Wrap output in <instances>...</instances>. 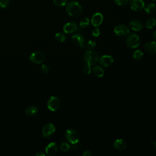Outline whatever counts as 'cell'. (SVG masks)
I'll return each instance as SVG.
<instances>
[{
  "label": "cell",
  "mask_w": 156,
  "mask_h": 156,
  "mask_svg": "<svg viewBox=\"0 0 156 156\" xmlns=\"http://www.w3.org/2000/svg\"><path fill=\"white\" fill-rule=\"evenodd\" d=\"M66 10L69 16L77 17L82 14L83 9L81 5L78 2L71 1L67 4Z\"/></svg>",
  "instance_id": "obj_1"
},
{
  "label": "cell",
  "mask_w": 156,
  "mask_h": 156,
  "mask_svg": "<svg viewBox=\"0 0 156 156\" xmlns=\"http://www.w3.org/2000/svg\"><path fill=\"white\" fill-rule=\"evenodd\" d=\"M83 59L87 65L92 66L99 61V56L96 51L93 50H87L83 54Z\"/></svg>",
  "instance_id": "obj_2"
},
{
  "label": "cell",
  "mask_w": 156,
  "mask_h": 156,
  "mask_svg": "<svg viewBox=\"0 0 156 156\" xmlns=\"http://www.w3.org/2000/svg\"><path fill=\"white\" fill-rule=\"evenodd\" d=\"M141 43V39L140 37L136 34H130L127 35L126 39V46L131 49H135L138 48Z\"/></svg>",
  "instance_id": "obj_3"
},
{
  "label": "cell",
  "mask_w": 156,
  "mask_h": 156,
  "mask_svg": "<svg viewBox=\"0 0 156 156\" xmlns=\"http://www.w3.org/2000/svg\"><path fill=\"white\" fill-rule=\"evenodd\" d=\"M65 138L72 144L77 143L80 138L79 133L74 129H68L65 132Z\"/></svg>",
  "instance_id": "obj_4"
},
{
  "label": "cell",
  "mask_w": 156,
  "mask_h": 156,
  "mask_svg": "<svg viewBox=\"0 0 156 156\" xmlns=\"http://www.w3.org/2000/svg\"><path fill=\"white\" fill-rule=\"evenodd\" d=\"M60 105V101L57 96H51L47 103V107L49 110L52 112L57 111Z\"/></svg>",
  "instance_id": "obj_5"
},
{
  "label": "cell",
  "mask_w": 156,
  "mask_h": 156,
  "mask_svg": "<svg viewBox=\"0 0 156 156\" xmlns=\"http://www.w3.org/2000/svg\"><path fill=\"white\" fill-rule=\"evenodd\" d=\"M44 55L40 51H35L29 56V60L31 62L35 64L42 63L44 61Z\"/></svg>",
  "instance_id": "obj_6"
},
{
  "label": "cell",
  "mask_w": 156,
  "mask_h": 156,
  "mask_svg": "<svg viewBox=\"0 0 156 156\" xmlns=\"http://www.w3.org/2000/svg\"><path fill=\"white\" fill-rule=\"evenodd\" d=\"M114 32L119 37H126L129 35L130 30L126 25L119 24L114 28Z\"/></svg>",
  "instance_id": "obj_7"
},
{
  "label": "cell",
  "mask_w": 156,
  "mask_h": 156,
  "mask_svg": "<svg viewBox=\"0 0 156 156\" xmlns=\"http://www.w3.org/2000/svg\"><path fill=\"white\" fill-rule=\"evenodd\" d=\"M55 130V127L54 125L52 123H48L42 129V135L45 138L50 137L54 133Z\"/></svg>",
  "instance_id": "obj_8"
},
{
  "label": "cell",
  "mask_w": 156,
  "mask_h": 156,
  "mask_svg": "<svg viewBox=\"0 0 156 156\" xmlns=\"http://www.w3.org/2000/svg\"><path fill=\"white\" fill-rule=\"evenodd\" d=\"M73 42L81 48H84L85 38L84 35L80 33H76L72 36Z\"/></svg>",
  "instance_id": "obj_9"
},
{
  "label": "cell",
  "mask_w": 156,
  "mask_h": 156,
  "mask_svg": "<svg viewBox=\"0 0 156 156\" xmlns=\"http://www.w3.org/2000/svg\"><path fill=\"white\" fill-rule=\"evenodd\" d=\"M129 6L132 10L139 12L144 9V2L143 0H130Z\"/></svg>",
  "instance_id": "obj_10"
},
{
  "label": "cell",
  "mask_w": 156,
  "mask_h": 156,
  "mask_svg": "<svg viewBox=\"0 0 156 156\" xmlns=\"http://www.w3.org/2000/svg\"><path fill=\"white\" fill-rule=\"evenodd\" d=\"M78 29L79 26L77 24L73 21L66 23L63 27V30L65 34H72L76 32Z\"/></svg>",
  "instance_id": "obj_11"
},
{
  "label": "cell",
  "mask_w": 156,
  "mask_h": 156,
  "mask_svg": "<svg viewBox=\"0 0 156 156\" xmlns=\"http://www.w3.org/2000/svg\"><path fill=\"white\" fill-rule=\"evenodd\" d=\"M113 58L110 55H104L99 57V63L100 65L104 67H108L112 65L113 63Z\"/></svg>",
  "instance_id": "obj_12"
},
{
  "label": "cell",
  "mask_w": 156,
  "mask_h": 156,
  "mask_svg": "<svg viewBox=\"0 0 156 156\" xmlns=\"http://www.w3.org/2000/svg\"><path fill=\"white\" fill-rule=\"evenodd\" d=\"M45 152L49 156H54L58 152V146L55 142L50 143L46 147Z\"/></svg>",
  "instance_id": "obj_13"
},
{
  "label": "cell",
  "mask_w": 156,
  "mask_h": 156,
  "mask_svg": "<svg viewBox=\"0 0 156 156\" xmlns=\"http://www.w3.org/2000/svg\"><path fill=\"white\" fill-rule=\"evenodd\" d=\"M102 21H103V16L102 13L99 12L95 13L91 16V23L94 27H98L102 24Z\"/></svg>",
  "instance_id": "obj_14"
},
{
  "label": "cell",
  "mask_w": 156,
  "mask_h": 156,
  "mask_svg": "<svg viewBox=\"0 0 156 156\" xmlns=\"http://www.w3.org/2000/svg\"><path fill=\"white\" fill-rule=\"evenodd\" d=\"M144 49L145 51L150 54H156V42L155 41H149L147 42L144 46Z\"/></svg>",
  "instance_id": "obj_15"
},
{
  "label": "cell",
  "mask_w": 156,
  "mask_h": 156,
  "mask_svg": "<svg viewBox=\"0 0 156 156\" xmlns=\"http://www.w3.org/2000/svg\"><path fill=\"white\" fill-rule=\"evenodd\" d=\"M129 26L130 29L135 32H139L143 29V23L137 20H133L130 21Z\"/></svg>",
  "instance_id": "obj_16"
},
{
  "label": "cell",
  "mask_w": 156,
  "mask_h": 156,
  "mask_svg": "<svg viewBox=\"0 0 156 156\" xmlns=\"http://www.w3.org/2000/svg\"><path fill=\"white\" fill-rule=\"evenodd\" d=\"M113 147L118 151H122L126 147V143L122 139H116L113 142Z\"/></svg>",
  "instance_id": "obj_17"
},
{
  "label": "cell",
  "mask_w": 156,
  "mask_h": 156,
  "mask_svg": "<svg viewBox=\"0 0 156 156\" xmlns=\"http://www.w3.org/2000/svg\"><path fill=\"white\" fill-rule=\"evenodd\" d=\"M91 71L93 74L97 77H102L104 75V69L98 65H95L91 68Z\"/></svg>",
  "instance_id": "obj_18"
},
{
  "label": "cell",
  "mask_w": 156,
  "mask_h": 156,
  "mask_svg": "<svg viewBox=\"0 0 156 156\" xmlns=\"http://www.w3.org/2000/svg\"><path fill=\"white\" fill-rule=\"evenodd\" d=\"M38 108L34 105L28 107L25 110L26 114L29 116H35V115H37L38 113Z\"/></svg>",
  "instance_id": "obj_19"
},
{
  "label": "cell",
  "mask_w": 156,
  "mask_h": 156,
  "mask_svg": "<svg viewBox=\"0 0 156 156\" xmlns=\"http://www.w3.org/2000/svg\"><path fill=\"white\" fill-rule=\"evenodd\" d=\"M144 11L146 13H147L148 14H152L156 10V6L154 4L151 3L148 5H147L146 7H144Z\"/></svg>",
  "instance_id": "obj_20"
},
{
  "label": "cell",
  "mask_w": 156,
  "mask_h": 156,
  "mask_svg": "<svg viewBox=\"0 0 156 156\" xmlns=\"http://www.w3.org/2000/svg\"><path fill=\"white\" fill-rule=\"evenodd\" d=\"M55 40L58 43H63L66 40V36L64 33L58 32L55 35Z\"/></svg>",
  "instance_id": "obj_21"
},
{
  "label": "cell",
  "mask_w": 156,
  "mask_h": 156,
  "mask_svg": "<svg viewBox=\"0 0 156 156\" xmlns=\"http://www.w3.org/2000/svg\"><path fill=\"white\" fill-rule=\"evenodd\" d=\"M156 24V20L155 18H149L148 19L146 23H145V27L147 28V29H152Z\"/></svg>",
  "instance_id": "obj_22"
},
{
  "label": "cell",
  "mask_w": 156,
  "mask_h": 156,
  "mask_svg": "<svg viewBox=\"0 0 156 156\" xmlns=\"http://www.w3.org/2000/svg\"><path fill=\"white\" fill-rule=\"evenodd\" d=\"M90 24V20L87 17H83L81 19L79 23V27L81 29H84L87 27Z\"/></svg>",
  "instance_id": "obj_23"
},
{
  "label": "cell",
  "mask_w": 156,
  "mask_h": 156,
  "mask_svg": "<svg viewBox=\"0 0 156 156\" xmlns=\"http://www.w3.org/2000/svg\"><path fill=\"white\" fill-rule=\"evenodd\" d=\"M143 52L139 49H136L134 51L133 54V58L135 60H139L143 57Z\"/></svg>",
  "instance_id": "obj_24"
},
{
  "label": "cell",
  "mask_w": 156,
  "mask_h": 156,
  "mask_svg": "<svg viewBox=\"0 0 156 156\" xmlns=\"http://www.w3.org/2000/svg\"><path fill=\"white\" fill-rule=\"evenodd\" d=\"M96 42L94 40H88L85 44L84 47L87 50H92L96 46Z\"/></svg>",
  "instance_id": "obj_25"
},
{
  "label": "cell",
  "mask_w": 156,
  "mask_h": 156,
  "mask_svg": "<svg viewBox=\"0 0 156 156\" xmlns=\"http://www.w3.org/2000/svg\"><path fill=\"white\" fill-rule=\"evenodd\" d=\"M70 147H71L70 145L68 143H66V142L62 143L60 146V149L61 151H62V152L68 151L70 149Z\"/></svg>",
  "instance_id": "obj_26"
},
{
  "label": "cell",
  "mask_w": 156,
  "mask_h": 156,
  "mask_svg": "<svg viewBox=\"0 0 156 156\" xmlns=\"http://www.w3.org/2000/svg\"><path fill=\"white\" fill-rule=\"evenodd\" d=\"M68 0H53L54 4L58 7H62L67 4Z\"/></svg>",
  "instance_id": "obj_27"
},
{
  "label": "cell",
  "mask_w": 156,
  "mask_h": 156,
  "mask_svg": "<svg viewBox=\"0 0 156 156\" xmlns=\"http://www.w3.org/2000/svg\"><path fill=\"white\" fill-rule=\"evenodd\" d=\"M91 68L90 65H87L83 67L82 73H83V74L88 75L91 73Z\"/></svg>",
  "instance_id": "obj_28"
},
{
  "label": "cell",
  "mask_w": 156,
  "mask_h": 156,
  "mask_svg": "<svg viewBox=\"0 0 156 156\" xmlns=\"http://www.w3.org/2000/svg\"><path fill=\"white\" fill-rule=\"evenodd\" d=\"M101 34V32L99 29L98 27H94L93 30H92V35L94 37H98Z\"/></svg>",
  "instance_id": "obj_29"
},
{
  "label": "cell",
  "mask_w": 156,
  "mask_h": 156,
  "mask_svg": "<svg viewBox=\"0 0 156 156\" xmlns=\"http://www.w3.org/2000/svg\"><path fill=\"white\" fill-rule=\"evenodd\" d=\"M115 3L118 5L123 6L127 4L129 0H113Z\"/></svg>",
  "instance_id": "obj_30"
},
{
  "label": "cell",
  "mask_w": 156,
  "mask_h": 156,
  "mask_svg": "<svg viewBox=\"0 0 156 156\" xmlns=\"http://www.w3.org/2000/svg\"><path fill=\"white\" fill-rule=\"evenodd\" d=\"M9 0H0V7L6 8L9 5Z\"/></svg>",
  "instance_id": "obj_31"
},
{
  "label": "cell",
  "mask_w": 156,
  "mask_h": 156,
  "mask_svg": "<svg viewBox=\"0 0 156 156\" xmlns=\"http://www.w3.org/2000/svg\"><path fill=\"white\" fill-rule=\"evenodd\" d=\"M41 70L44 73H48L49 71V67L47 65H42L41 67Z\"/></svg>",
  "instance_id": "obj_32"
},
{
  "label": "cell",
  "mask_w": 156,
  "mask_h": 156,
  "mask_svg": "<svg viewBox=\"0 0 156 156\" xmlns=\"http://www.w3.org/2000/svg\"><path fill=\"white\" fill-rule=\"evenodd\" d=\"M91 155H92V154H91V152L89 151H85V152L83 153V154H82L83 156H91Z\"/></svg>",
  "instance_id": "obj_33"
},
{
  "label": "cell",
  "mask_w": 156,
  "mask_h": 156,
  "mask_svg": "<svg viewBox=\"0 0 156 156\" xmlns=\"http://www.w3.org/2000/svg\"><path fill=\"white\" fill-rule=\"evenodd\" d=\"M37 156H44L45 155V154L43 152V151H40L39 152H38L37 154H36Z\"/></svg>",
  "instance_id": "obj_34"
},
{
  "label": "cell",
  "mask_w": 156,
  "mask_h": 156,
  "mask_svg": "<svg viewBox=\"0 0 156 156\" xmlns=\"http://www.w3.org/2000/svg\"><path fill=\"white\" fill-rule=\"evenodd\" d=\"M152 36L154 37V38L156 40V30H155L154 32H153V34H152Z\"/></svg>",
  "instance_id": "obj_35"
},
{
  "label": "cell",
  "mask_w": 156,
  "mask_h": 156,
  "mask_svg": "<svg viewBox=\"0 0 156 156\" xmlns=\"http://www.w3.org/2000/svg\"><path fill=\"white\" fill-rule=\"evenodd\" d=\"M154 148H155V149L156 150V142L154 143Z\"/></svg>",
  "instance_id": "obj_36"
},
{
  "label": "cell",
  "mask_w": 156,
  "mask_h": 156,
  "mask_svg": "<svg viewBox=\"0 0 156 156\" xmlns=\"http://www.w3.org/2000/svg\"><path fill=\"white\" fill-rule=\"evenodd\" d=\"M152 1H156V0H152Z\"/></svg>",
  "instance_id": "obj_37"
}]
</instances>
